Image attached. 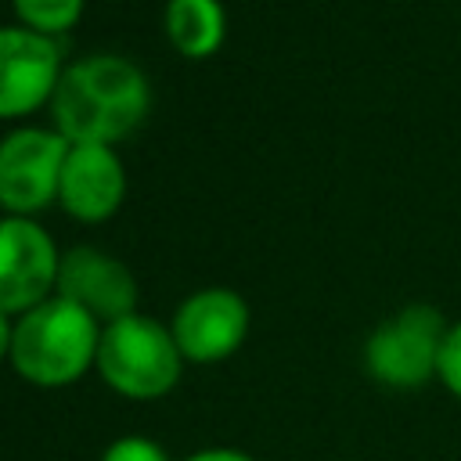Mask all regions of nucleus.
I'll return each mask as SVG.
<instances>
[{"instance_id":"0eeeda50","label":"nucleus","mask_w":461,"mask_h":461,"mask_svg":"<svg viewBox=\"0 0 461 461\" xmlns=\"http://www.w3.org/2000/svg\"><path fill=\"white\" fill-rule=\"evenodd\" d=\"M61 72L58 40L25 25H0V119H25L50 104Z\"/></svg>"},{"instance_id":"9b49d317","label":"nucleus","mask_w":461,"mask_h":461,"mask_svg":"<svg viewBox=\"0 0 461 461\" xmlns=\"http://www.w3.org/2000/svg\"><path fill=\"white\" fill-rule=\"evenodd\" d=\"M166 40L180 58H212L227 40V11L220 0H166Z\"/></svg>"},{"instance_id":"2eb2a0df","label":"nucleus","mask_w":461,"mask_h":461,"mask_svg":"<svg viewBox=\"0 0 461 461\" xmlns=\"http://www.w3.org/2000/svg\"><path fill=\"white\" fill-rule=\"evenodd\" d=\"M184 461H256V457L245 450H234V447H205V450L187 454Z\"/></svg>"},{"instance_id":"6e6552de","label":"nucleus","mask_w":461,"mask_h":461,"mask_svg":"<svg viewBox=\"0 0 461 461\" xmlns=\"http://www.w3.org/2000/svg\"><path fill=\"white\" fill-rule=\"evenodd\" d=\"M249 324V303L234 288H198L176 306L169 331L187 364H220L241 349Z\"/></svg>"},{"instance_id":"dca6fc26","label":"nucleus","mask_w":461,"mask_h":461,"mask_svg":"<svg viewBox=\"0 0 461 461\" xmlns=\"http://www.w3.org/2000/svg\"><path fill=\"white\" fill-rule=\"evenodd\" d=\"M11 339H14V321L0 310V364L11 360Z\"/></svg>"},{"instance_id":"9d476101","label":"nucleus","mask_w":461,"mask_h":461,"mask_svg":"<svg viewBox=\"0 0 461 461\" xmlns=\"http://www.w3.org/2000/svg\"><path fill=\"white\" fill-rule=\"evenodd\" d=\"M126 198V169L115 148L72 144L61 166L58 205L79 223H104Z\"/></svg>"},{"instance_id":"f8f14e48","label":"nucleus","mask_w":461,"mask_h":461,"mask_svg":"<svg viewBox=\"0 0 461 461\" xmlns=\"http://www.w3.org/2000/svg\"><path fill=\"white\" fill-rule=\"evenodd\" d=\"M11 7H14L18 25L58 40L68 29L79 25V18L86 11V0H11Z\"/></svg>"},{"instance_id":"20e7f679","label":"nucleus","mask_w":461,"mask_h":461,"mask_svg":"<svg viewBox=\"0 0 461 461\" xmlns=\"http://www.w3.org/2000/svg\"><path fill=\"white\" fill-rule=\"evenodd\" d=\"M450 321L432 303H407L371 328L364 339V371L393 393H414L436 382L439 349Z\"/></svg>"},{"instance_id":"f257e3e1","label":"nucleus","mask_w":461,"mask_h":461,"mask_svg":"<svg viewBox=\"0 0 461 461\" xmlns=\"http://www.w3.org/2000/svg\"><path fill=\"white\" fill-rule=\"evenodd\" d=\"M151 108V83L140 65L122 54H86L65 65L50 97V115L68 144L126 140Z\"/></svg>"},{"instance_id":"39448f33","label":"nucleus","mask_w":461,"mask_h":461,"mask_svg":"<svg viewBox=\"0 0 461 461\" xmlns=\"http://www.w3.org/2000/svg\"><path fill=\"white\" fill-rule=\"evenodd\" d=\"M68 140L58 130L22 126L0 137V209L7 216H36L58 202Z\"/></svg>"},{"instance_id":"ddd939ff","label":"nucleus","mask_w":461,"mask_h":461,"mask_svg":"<svg viewBox=\"0 0 461 461\" xmlns=\"http://www.w3.org/2000/svg\"><path fill=\"white\" fill-rule=\"evenodd\" d=\"M436 382L454 400H461V321H450V328H447V339H443V349H439Z\"/></svg>"},{"instance_id":"423d86ee","label":"nucleus","mask_w":461,"mask_h":461,"mask_svg":"<svg viewBox=\"0 0 461 461\" xmlns=\"http://www.w3.org/2000/svg\"><path fill=\"white\" fill-rule=\"evenodd\" d=\"M61 252L32 216H0V310L22 317L58 292Z\"/></svg>"},{"instance_id":"4468645a","label":"nucleus","mask_w":461,"mask_h":461,"mask_svg":"<svg viewBox=\"0 0 461 461\" xmlns=\"http://www.w3.org/2000/svg\"><path fill=\"white\" fill-rule=\"evenodd\" d=\"M101 461H169V454L148 436H119L104 447Z\"/></svg>"},{"instance_id":"1a4fd4ad","label":"nucleus","mask_w":461,"mask_h":461,"mask_svg":"<svg viewBox=\"0 0 461 461\" xmlns=\"http://www.w3.org/2000/svg\"><path fill=\"white\" fill-rule=\"evenodd\" d=\"M54 295L76 303L97 324H112L119 317L137 313L140 285L122 259H115L94 245H72L61 252Z\"/></svg>"},{"instance_id":"7ed1b4c3","label":"nucleus","mask_w":461,"mask_h":461,"mask_svg":"<svg viewBox=\"0 0 461 461\" xmlns=\"http://www.w3.org/2000/svg\"><path fill=\"white\" fill-rule=\"evenodd\" d=\"M184 353L169 331V324L130 313L112 324H101L97 342V375L104 385L126 400H162L176 389L184 375Z\"/></svg>"},{"instance_id":"f03ea898","label":"nucleus","mask_w":461,"mask_h":461,"mask_svg":"<svg viewBox=\"0 0 461 461\" xmlns=\"http://www.w3.org/2000/svg\"><path fill=\"white\" fill-rule=\"evenodd\" d=\"M101 324L76 303L50 295L40 306L14 317L11 367L40 389H61L79 382L97 364Z\"/></svg>"}]
</instances>
